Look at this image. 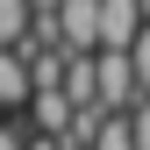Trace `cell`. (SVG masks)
<instances>
[{
	"mask_svg": "<svg viewBox=\"0 0 150 150\" xmlns=\"http://www.w3.org/2000/svg\"><path fill=\"white\" fill-rule=\"evenodd\" d=\"M136 36H143L136 0H100V50H136Z\"/></svg>",
	"mask_w": 150,
	"mask_h": 150,
	"instance_id": "1",
	"label": "cell"
},
{
	"mask_svg": "<svg viewBox=\"0 0 150 150\" xmlns=\"http://www.w3.org/2000/svg\"><path fill=\"white\" fill-rule=\"evenodd\" d=\"M29 64H22V50H0V115L7 107H29Z\"/></svg>",
	"mask_w": 150,
	"mask_h": 150,
	"instance_id": "2",
	"label": "cell"
},
{
	"mask_svg": "<svg viewBox=\"0 0 150 150\" xmlns=\"http://www.w3.org/2000/svg\"><path fill=\"white\" fill-rule=\"evenodd\" d=\"M29 22H36V7H29V0H0V50H22Z\"/></svg>",
	"mask_w": 150,
	"mask_h": 150,
	"instance_id": "3",
	"label": "cell"
},
{
	"mask_svg": "<svg viewBox=\"0 0 150 150\" xmlns=\"http://www.w3.org/2000/svg\"><path fill=\"white\" fill-rule=\"evenodd\" d=\"M129 136H136V150H150V100L129 107Z\"/></svg>",
	"mask_w": 150,
	"mask_h": 150,
	"instance_id": "4",
	"label": "cell"
},
{
	"mask_svg": "<svg viewBox=\"0 0 150 150\" xmlns=\"http://www.w3.org/2000/svg\"><path fill=\"white\" fill-rule=\"evenodd\" d=\"M0 150H29V136H22L14 122H0Z\"/></svg>",
	"mask_w": 150,
	"mask_h": 150,
	"instance_id": "5",
	"label": "cell"
},
{
	"mask_svg": "<svg viewBox=\"0 0 150 150\" xmlns=\"http://www.w3.org/2000/svg\"><path fill=\"white\" fill-rule=\"evenodd\" d=\"M136 7H143V22H150V0H136Z\"/></svg>",
	"mask_w": 150,
	"mask_h": 150,
	"instance_id": "6",
	"label": "cell"
}]
</instances>
